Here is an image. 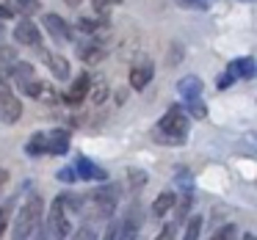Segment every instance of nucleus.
Masks as SVG:
<instances>
[{"label": "nucleus", "mask_w": 257, "mask_h": 240, "mask_svg": "<svg viewBox=\"0 0 257 240\" xmlns=\"http://www.w3.org/2000/svg\"><path fill=\"white\" fill-rule=\"evenodd\" d=\"M185 135H188V113L180 105H172L163 119L155 127V141L158 144H172V146H183Z\"/></svg>", "instance_id": "f257e3e1"}, {"label": "nucleus", "mask_w": 257, "mask_h": 240, "mask_svg": "<svg viewBox=\"0 0 257 240\" xmlns=\"http://www.w3.org/2000/svg\"><path fill=\"white\" fill-rule=\"evenodd\" d=\"M42 212H45V201H42V196L39 193H31L28 199L23 201L17 218H14L12 240H31L34 229L42 223Z\"/></svg>", "instance_id": "f03ea898"}, {"label": "nucleus", "mask_w": 257, "mask_h": 240, "mask_svg": "<svg viewBox=\"0 0 257 240\" xmlns=\"http://www.w3.org/2000/svg\"><path fill=\"white\" fill-rule=\"evenodd\" d=\"M69 212H67V201L64 196H58L56 201L50 204V212H47V221H45V234L50 240H67L69 237Z\"/></svg>", "instance_id": "7ed1b4c3"}, {"label": "nucleus", "mask_w": 257, "mask_h": 240, "mask_svg": "<svg viewBox=\"0 0 257 240\" xmlns=\"http://www.w3.org/2000/svg\"><path fill=\"white\" fill-rule=\"evenodd\" d=\"M86 201L91 204L94 218H111L113 210H116V188H111V185H102V188L91 190V193L86 196Z\"/></svg>", "instance_id": "20e7f679"}, {"label": "nucleus", "mask_w": 257, "mask_h": 240, "mask_svg": "<svg viewBox=\"0 0 257 240\" xmlns=\"http://www.w3.org/2000/svg\"><path fill=\"white\" fill-rule=\"evenodd\" d=\"M75 174H78L80 179H86V182H105L108 179L105 168H100L94 160H89V157H78V160H75Z\"/></svg>", "instance_id": "39448f33"}, {"label": "nucleus", "mask_w": 257, "mask_h": 240, "mask_svg": "<svg viewBox=\"0 0 257 240\" xmlns=\"http://www.w3.org/2000/svg\"><path fill=\"white\" fill-rule=\"evenodd\" d=\"M14 39H17L20 45H31V47L42 45V34H39V28H36V23H31V20H20L17 28H14Z\"/></svg>", "instance_id": "423d86ee"}, {"label": "nucleus", "mask_w": 257, "mask_h": 240, "mask_svg": "<svg viewBox=\"0 0 257 240\" xmlns=\"http://www.w3.org/2000/svg\"><path fill=\"white\" fill-rule=\"evenodd\" d=\"M20 116H23V105H20V100L0 91V122L14 124V122H20Z\"/></svg>", "instance_id": "0eeeda50"}, {"label": "nucleus", "mask_w": 257, "mask_h": 240, "mask_svg": "<svg viewBox=\"0 0 257 240\" xmlns=\"http://www.w3.org/2000/svg\"><path fill=\"white\" fill-rule=\"evenodd\" d=\"M89 86H91V75H89V72H80V78L75 80L72 86H69V91L64 94V100H67L69 105H78V102H83L86 94H89Z\"/></svg>", "instance_id": "6e6552de"}, {"label": "nucleus", "mask_w": 257, "mask_h": 240, "mask_svg": "<svg viewBox=\"0 0 257 240\" xmlns=\"http://www.w3.org/2000/svg\"><path fill=\"white\" fill-rule=\"evenodd\" d=\"M42 25L47 28V34L56 36V39H69L72 36V31H69L67 20L58 17V14H45V20H42Z\"/></svg>", "instance_id": "1a4fd4ad"}, {"label": "nucleus", "mask_w": 257, "mask_h": 240, "mask_svg": "<svg viewBox=\"0 0 257 240\" xmlns=\"http://www.w3.org/2000/svg\"><path fill=\"white\" fill-rule=\"evenodd\" d=\"M47 135V155H64L69 149V133L67 130H50Z\"/></svg>", "instance_id": "9d476101"}, {"label": "nucleus", "mask_w": 257, "mask_h": 240, "mask_svg": "<svg viewBox=\"0 0 257 240\" xmlns=\"http://www.w3.org/2000/svg\"><path fill=\"white\" fill-rule=\"evenodd\" d=\"M177 91L183 94V100H196V97H202V80L196 75H188L177 83Z\"/></svg>", "instance_id": "9b49d317"}, {"label": "nucleus", "mask_w": 257, "mask_h": 240, "mask_svg": "<svg viewBox=\"0 0 257 240\" xmlns=\"http://www.w3.org/2000/svg\"><path fill=\"white\" fill-rule=\"evenodd\" d=\"M227 72L232 75L235 80L238 78H254V61H251V58H235L227 67Z\"/></svg>", "instance_id": "f8f14e48"}, {"label": "nucleus", "mask_w": 257, "mask_h": 240, "mask_svg": "<svg viewBox=\"0 0 257 240\" xmlns=\"http://www.w3.org/2000/svg\"><path fill=\"white\" fill-rule=\"evenodd\" d=\"M150 80H152V67H150V64H147V67H136L133 72H130V86H133L136 91L147 89Z\"/></svg>", "instance_id": "ddd939ff"}, {"label": "nucleus", "mask_w": 257, "mask_h": 240, "mask_svg": "<svg viewBox=\"0 0 257 240\" xmlns=\"http://www.w3.org/2000/svg\"><path fill=\"white\" fill-rule=\"evenodd\" d=\"M45 58H47V64H50L53 78H58V80H67L69 78V61L64 56H45Z\"/></svg>", "instance_id": "4468645a"}, {"label": "nucleus", "mask_w": 257, "mask_h": 240, "mask_svg": "<svg viewBox=\"0 0 257 240\" xmlns=\"http://www.w3.org/2000/svg\"><path fill=\"white\" fill-rule=\"evenodd\" d=\"M102 56H105V50H102L100 45H80L78 47V58L86 64H97L102 61Z\"/></svg>", "instance_id": "2eb2a0df"}, {"label": "nucleus", "mask_w": 257, "mask_h": 240, "mask_svg": "<svg viewBox=\"0 0 257 240\" xmlns=\"http://www.w3.org/2000/svg\"><path fill=\"white\" fill-rule=\"evenodd\" d=\"M25 152H28L31 157L47 155V135L45 133H34V135H31V141L25 144Z\"/></svg>", "instance_id": "dca6fc26"}, {"label": "nucleus", "mask_w": 257, "mask_h": 240, "mask_svg": "<svg viewBox=\"0 0 257 240\" xmlns=\"http://www.w3.org/2000/svg\"><path fill=\"white\" fill-rule=\"evenodd\" d=\"M172 207H174V193L163 190V193L155 199V204H152V212H155V215H166V212L172 210Z\"/></svg>", "instance_id": "f3484780"}, {"label": "nucleus", "mask_w": 257, "mask_h": 240, "mask_svg": "<svg viewBox=\"0 0 257 240\" xmlns=\"http://www.w3.org/2000/svg\"><path fill=\"white\" fill-rule=\"evenodd\" d=\"M185 113H191L194 119H207V108L205 102H202V97H196V100H185Z\"/></svg>", "instance_id": "a211bd4d"}, {"label": "nucleus", "mask_w": 257, "mask_h": 240, "mask_svg": "<svg viewBox=\"0 0 257 240\" xmlns=\"http://www.w3.org/2000/svg\"><path fill=\"white\" fill-rule=\"evenodd\" d=\"M12 72H14V80H17V86H23L25 80H31V78H34V67H31V64H23V61H17V64H14V69H12Z\"/></svg>", "instance_id": "6ab92c4d"}, {"label": "nucleus", "mask_w": 257, "mask_h": 240, "mask_svg": "<svg viewBox=\"0 0 257 240\" xmlns=\"http://www.w3.org/2000/svg\"><path fill=\"white\" fill-rule=\"evenodd\" d=\"M235 237H238V226H235V223H224L210 240H235Z\"/></svg>", "instance_id": "aec40b11"}, {"label": "nucleus", "mask_w": 257, "mask_h": 240, "mask_svg": "<svg viewBox=\"0 0 257 240\" xmlns=\"http://www.w3.org/2000/svg\"><path fill=\"white\" fill-rule=\"evenodd\" d=\"M199 232H202V218L194 215L188 221V229H185V237L183 240H199Z\"/></svg>", "instance_id": "412c9836"}, {"label": "nucleus", "mask_w": 257, "mask_h": 240, "mask_svg": "<svg viewBox=\"0 0 257 240\" xmlns=\"http://www.w3.org/2000/svg\"><path fill=\"white\" fill-rule=\"evenodd\" d=\"M12 204H14V199H9V201H3V204H0V234L6 232V226H9V218H12Z\"/></svg>", "instance_id": "4be33fe9"}, {"label": "nucleus", "mask_w": 257, "mask_h": 240, "mask_svg": "<svg viewBox=\"0 0 257 240\" xmlns=\"http://www.w3.org/2000/svg\"><path fill=\"white\" fill-rule=\"evenodd\" d=\"M105 23H100V20H89V17H80L78 20V28L83 31V34H94V31H100Z\"/></svg>", "instance_id": "5701e85b"}, {"label": "nucleus", "mask_w": 257, "mask_h": 240, "mask_svg": "<svg viewBox=\"0 0 257 240\" xmlns=\"http://www.w3.org/2000/svg\"><path fill=\"white\" fill-rule=\"evenodd\" d=\"M180 9H210L213 0H174Z\"/></svg>", "instance_id": "b1692460"}, {"label": "nucleus", "mask_w": 257, "mask_h": 240, "mask_svg": "<svg viewBox=\"0 0 257 240\" xmlns=\"http://www.w3.org/2000/svg\"><path fill=\"white\" fill-rule=\"evenodd\" d=\"M72 240H97V232L91 226H80V229H75Z\"/></svg>", "instance_id": "393cba45"}, {"label": "nucleus", "mask_w": 257, "mask_h": 240, "mask_svg": "<svg viewBox=\"0 0 257 240\" xmlns=\"http://www.w3.org/2000/svg\"><path fill=\"white\" fill-rule=\"evenodd\" d=\"M158 240H177V226H174V223H163Z\"/></svg>", "instance_id": "a878e982"}, {"label": "nucleus", "mask_w": 257, "mask_h": 240, "mask_svg": "<svg viewBox=\"0 0 257 240\" xmlns=\"http://www.w3.org/2000/svg\"><path fill=\"white\" fill-rule=\"evenodd\" d=\"M122 0H91V6H94V12H108L111 6H119Z\"/></svg>", "instance_id": "bb28decb"}, {"label": "nucleus", "mask_w": 257, "mask_h": 240, "mask_svg": "<svg viewBox=\"0 0 257 240\" xmlns=\"http://www.w3.org/2000/svg\"><path fill=\"white\" fill-rule=\"evenodd\" d=\"M116 234H119V223L111 221V223L105 226V234H102V240H116Z\"/></svg>", "instance_id": "cd10ccee"}, {"label": "nucleus", "mask_w": 257, "mask_h": 240, "mask_svg": "<svg viewBox=\"0 0 257 240\" xmlns=\"http://www.w3.org/2000/svg\"><path fill=\"white\" fill-rule=\"evenodd\" d=\"M58 179H61V182H75V168H61V171H58Z\"/></svg>", "instance_id": "c85d7f7f"}, {"label": "nucleus", "mask_w": 257, "mask_h": 240, "mask_svg": "<svg viewBox=\"0 0 257 240\" xmlns=\"http://www.w3.org/2000/svg\"><path fill=\"white\" fill-rule=\"evenodd\" d=\"M14 12H17L14 6H6V3H3V6H0V20H9V17H14Z\"/></svg>", "instance_id": "c756f323"}, {"label": "nucleus", "mask_w": 257, "mask_h": 240, "mask_svg": "<svg viewBox=\"0 0 257 240\" xmlns=\"http://www.w3.org/2000/svg\"><path fill=\"white\" fill-rule=\"evenodd\" d=\"M31 237H34V240H47L45 237V223H39V226L34 229V234H31Z\"/></svg>", "instance_id": "7c9ffc66"}, {"label": "nucleus", "mask_w": 257, "mask_h": 240, "mask_svg": "<svg viewBox=\"0 0 257 240\" xmlns=\"http://www.w3.org/2000/svg\"><path fill=\"white\" fill-rule=\"evenodd\" d=\"M31 6H34V0H14V9H23L25 12V9H31Z\"/></svg>", "instance_id": "2f4dec72"}, {"label": "nucleus", "mask_w": 257, "mask_h": 240, "mask_svg": "<svg viewBox=\"0 0 257 240\" xmlns=\"http://www.w3.org/2000/svg\"><path fill=\"white\" fill-rule=\"evenodd\" d=\"M232 80H235V78H232V75H229V72H227V75H224V78H221V80H218V86H221V89H227V86H229V83H232Z\"/></svg>", "instance_id": "473e14b6"}, {"label": "nucleus", "mask_w": 257, "mask_h": 240, "mask_svg": "<svg viewBox=\"0 0 257 240\" xmlns=\"http://www.w3.org/2000/svg\"><path fill=\"white\" fill-rule=\"evenodd\" d=\"M69 6H80V0H67Z\"/></svg>", "instance_id": "72a5a7b5"}, {"label": "nucleus", "mask_w": 257, "mask_h": 240, "mask_svg": "<svg viewBox=\"0 0 257 240\" xmlns=\"http://www.w3.org/2000/svg\"><path fill=\"white\" fill-rule=\"evenodd\" d=\"M240 240H254V237H251V234H243V237H240Z\"/></svg>", "instance_id": "f704fd0d"}]
</instances>
